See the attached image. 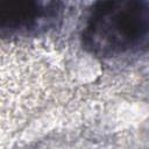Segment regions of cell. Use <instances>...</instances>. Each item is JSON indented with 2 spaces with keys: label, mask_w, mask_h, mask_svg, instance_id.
Instances as JSON below:
<instances>
[{
  "label": "cell",
  "mask_w": 149,
  "mask_h": 149,
  "mask_svg": "<svg viewBox=\"0 0 149 149\" xmlns=\"http://www.w3.org/2000/svg\"><path fill=\"white\" fill-rule=\"evenodd\" d=\"M149 36V1L95 2L85 20L81 44L90 54L112 58L140 50Z\"/></svg>",
  "instance_id": "cell-1"
},
{
  "label": "cell",
  "mask_w": 149,
  "mask_h": 149,
  "mask_svg": "<svg viewBox=\"0 0 149 149\" xmlns=\"http://www.w3.org/2000/svg\"><path fill=\"white\" fill-rule=\"evenodd\" d=\"M63 3L40 0H0V37H33L56 28Z\"/></svg>",
  "instance_id": "cell-2"
}]
</instances>
